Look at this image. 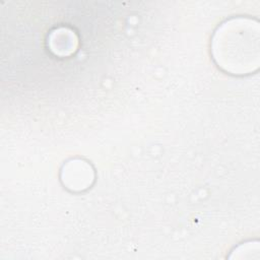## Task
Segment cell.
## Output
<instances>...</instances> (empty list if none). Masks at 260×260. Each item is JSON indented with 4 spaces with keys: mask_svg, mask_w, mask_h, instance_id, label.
<instances>
[{
    "mask_svg": "<svg viewBox=\"0 0 260 260\" xmlns=\"http://www.w3.org/2000/svg\"><path fill=\"white\" fill-rule=\"evenodd\" d=\"M258 25L248 18H232L215 30L211 52L214 61L225 72L247 74L253 70V50L258 51ZM257 66V65H255Z\"/></svg>",
    "mask_w": 260,
    "mask_h": 260,
    "instance_id": "1",
    "label": "cell"
}]
</instances>
